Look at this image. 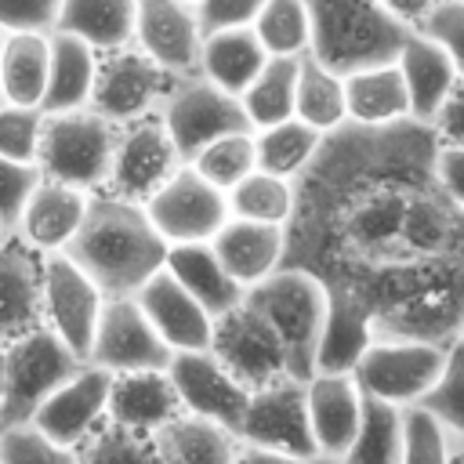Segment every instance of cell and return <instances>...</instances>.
Segmentation results:
<instances>
[{"label":"cell","instance_id":"6da1fadb","mask_svg":"<svg viewBox=\"0 0 464 464\" xmlns=\"http://www.w3.org/2000/svg\"><path fill=\"white\" fill-rule=\"evenodd\" d=\"M105 297H134L156 272L167 268L170 243L160 236L145 203L116 192H91L87 218L65 250Z\"/></svg>","mask_w":464,"mask_h":464},{"label":"cell","instance_id":"7a4b0ae2","mask_svg":"<svg viewBox=\"0 0 464 464\" xmlns=\"http://www.w3.org/2000/svg\"><path fill=\"white\" fill-rule=\"evenodd\" d=\"M246 304L257 308L268 319V326L279 334L290 362V377L308 381L319 362V341L330 312V286L301 265H283L279 272H272L268 279L246 290Z\"/></svg>","mask_w":464,"mask_h":464},{"label":"cell","instance_id":"3957f363","mask_svg":"<svg viewBox=\"0 0 464 464\" xmlns=\"http://www.w3.org/2000/svg\"><path fill=\"white\" fill-rule=\"evenodd\" d=\"M312 7V54L341 76L395 62L410 25L392 18L377 0H308Z\"/></svg>","mask_w":464,"mask_h":464},{"label":"cell","instance_id":"277c9868","mask_svg":"<svg viewBox=\"0 0 464 464\" xmlns=\"http://www.w3.org/2000/svg\"><path fill=\"white\" fill-rule=\"evenodd\" d=\"M116 141L120 123L105 120L91 105L72 112H44L36 167L44 178L65 181L72 188L105 192L116 160Z\"/></svg>","mask_w":464,"mask_h":464},{"label":"cell","instance_id":"5b68a950","mask_svg":"<svg viewBox=\"0 0 464 464\" xmlns=\"http://www.w3.org/2000/svg\"><path fill=\"white\" fill-rule=\"evenodd\" d=\"M83 359L47 326H36L33 334L4 344V392H0V420L29 424L33 413L44 406V399L65 384Z\"/></svg>","mask_w":464,"mask_h":464},{"label":"cell","instance_id":"8992f818","mask_svg":"<svg viewBox=\"0 0 464 464\" xmlns=\"http://www.w3.org/2000/svg\"><path fill=\"white\" fill-rule=\"evenodd\" d=\"M446 352L450 348L428 344V341L373 337L352 373L366 395L395 406H417L442 377Z\"/></svg>","mask_w":464,"mask_h":464},{"label":"cell","instance_id":"52a82bcc","mask_svg":"<svg viewBox=\"0 0 464 464\" xmlns=\"http://www.w3.org/2000/svg\"><path fill=\"white\" fill-rule=\"evenodd\" d=\"M174 72H167L160 62H152L138 44L116 47L98 54V76L91 91V109L105 120L127 127L134 120L156 116L163 98L174 87Z\"/></svg>","mask_w":464,"mask_h":464},{"label":"cell","instance_id":"ba28073f","mask_svg":"<svg viewBox=\"0 0 464 464\" xmlns=\"http://www.w3.org/2000/svg\"><path fill=\"white\" fill-rule=\"evenodd\" d=\"M160 120L170 134V141L178 145L181 160L188 163L203 145L236 134V130H254L243 102L228 91H221L218 83L203 80L199 72L192 76H178L170 94L160 105Z\"/></svg>","mask_w":464,"mask_h":464},{"label":"cell","instance_id":"9c48e42d","mask_svg":"<svg viewBox=\"0 0 464 464\" xmlns=\"http://www.w3.org/2000/svg\"><path fill=\"white\" fill-rule=\"evenodd\" d=\"M145 214L160 228V236L174 243H210L221 225L232 218L228 192L210 185L196 167H181L174 178H167L149 199Z\"/></svg>","mask_w":464,"mask_h":464},{"label":"cell","instance_id":"30bf717a","mask_svg":"<svg viewBox=\"0 0 464 464\" xmlns=\"http://www.w3.org/2000/svg\"><path fill=\"white\" fill-rule=\"evenodd\" d=\"M243 446L294 453V457H323L312 435L308 417V388L297 377H283L276 384H265L250 392L246 413L239 420Z\"/></svg>","mask_w":464,"mask_h":464},{"label":"cell","instance_id":"8fae6325","mask_svg":"<svg viewBox=\"0 0 464 464\" xmlns=\"http://www.w3.org/2000/svg\"><path fill=\"white\" fill-rule=\"evenodd\" d=\"M102 308L105 294L69 254L44 257V326L54 330L83 362L91 355Z\"/></svg>","mask_w":464,"mask_h":464},{"label":"cell","instance_id":"7c38bea8","mask_svg":"<svg viewBox=\"0 0 464 464\" xmlns=\"http://www.w3.org/2000/svg\"><path fill=\"white\" fill-rule=\"evenodd\" d=\"M170 355L174 348L149 323L138 297H105L87 362L109 373H130V370H167Z\"/></svg>","mask_w":464,"mask_h":464},{"label":"cell","instance_id":"4fadbf2b","mask_svg":"<svg viewBox=\"0 0 464 464\" xmlns=\"http://www.w3.org/2000/svg\"><path fill=\"white\" fill-rule=\"evenodd\" d=\"M210 352L250 388H265L276 384L283 377H290V362L283 352L279 334L268 326V319L250 308L246 301L239 308H232L228 315L214 319V337H210Z\"/></svg>","mask_w":464,"mask_h":464},{"label":"cell","instance_id":"5bb4252c","mask_svg":"<svg viewBox=\"0 0 464 464\" xmlns=\"http://www.w3.org/2000/svg\"><path fill=\"white\" fill-rule=\"evenodd\" d=\"M185 167L178 145L170 141L160 112L134 120L127 127H120V141H116V160H112V174H109V188L123 199L145 203L167 178H174Z\"/></svg>","mask_w":464,"mask_h":464},{"label":"cell","instance_id":"9a60e30c","mask_svg":"<svg viewBox=\"0 0 464 464\" xmlns=\"http://www.w3.org/2000/svg\"><path fill=\"white\" fill-rule=\"evenodd\" d=\"M167 373L174 381V392H178L185 413L218 420V424H225V428H232L239 435V420L246 413L250 388L210 348L174 352Z\"/></svg>","mask_w":464,"mask_h":464},{"label":"cell","instance_id":"2e32d148","mask_svg":"<svg viewBox=\"0 0 464 464\" xmlns=\"http://www.w3.org/2000/svg\"><path fill=\"white\" fill-rule=\"evenodd\" d=\"M109 388H112V373L83 362L65 384H58L44 406L33 413V428H40L47 439L62 442V446H80L98 424L109 420Z\"/></svg>","mask_w":464,"mask_h":464},{"label":"cell","instance_id":"e0dca14e","mask_svg":"<svg viewBox=\"0 0 464 464\" xmlns=\"http://www.w3.org/2000/svg\"><path fill=\"white\" fill-rule=\"evenodd\" d=\"M134 44L174 76H192L199 65L203 25L192 0H138Z\"/></svg>","mask_w":464,"mask_h":464},{"label":"cell","instance_id":"ac0fdd59","mask_svg":"<svg viewBox=\"0 0 464 464\" xmlns=\"http://www.w3.org/2000/svg\"><path fill=\"white\" fill-rule=\"evenodd\" d=\"M44 326V254L18 232L0 236V344Z\"/></svg>","mask_w":464,"mask_h":464},{"label":"cell","instance_id":"d6986e66","mask_svg":"<svg viewBox=\"0 0 464 464\" xmlns=\"http://www.w3.org/2000/svg\"><path fill=\"white\" fill-rule=\"evenodd\" d=\"M87 207H91V192L40 174L36 188L29 192V199L18 214L14 232L33 250H40L44 257L47 254H65L69 243L76 239L83 218H87Z\"/></svg>","mask_w":464,"mask_h":464},{"label":"cell","instance_id":"ffe728a7","mask_svg":"<svg viewBox=\"0 0 464 464\" xmlns=\"http://www.w3.org/2000/svg\"><path fill=\"white\" fill-rule=\"evenodd\" d=\"M304 388H308V417H312L315 446L323 457L341 460L359 431L366 392L359 388L355 373H323V370L312 373Z\"/></svg>","mask_w":464,"mask_h":464},{"label":"cell","instance_id":"44dd1931","mask_svg":"<svg viewBox=\"0 0 464 464\" xmlns=\"http://www.w3.org/2000/svg\"><path fill=\"white\" fill-rule=\"evenodd\" d=\"M134 297H138V304L145 308L149 323L160 330V337H163L174 352L210 348L214 315H210L167 268L156 272Z\"/></svg>","mask_w":464,"mask_h":464},{"label":"cell","instance_id":"7402d4cb","mask_svg":"<svg viewBox=\"0 0 464 464\" xmlns=\"http://www.w3.org/2000/svg\"><path fill=\"white\" fill-rule=\"evenodd\" d=\"M214 254L228 268V276L250 290L272 272L286 265V228L283 225H261V221H243L228 218L221 232L210 239Z\"/></svg>","mask_w":464,"mask_h":464},{"label":"cell","instance_id":"603a6c76","mask_svg":"<svg viewBox=\"0 0 464 464\" xmlns=\"http://www.w3.org/2000/svg\"><path fill=\"white\" fill-rule=\"evenodd\" d=\"M181 413V399L174 392V381L167 370H130V373H112L109 388V420L156 435L163 424H170Z\"/></svg>","mask_w":464,"mask_h":464},{"label":"cell","instance_id":"cb8c5ba5","mask_svg":"<svg viewBox=\"0 0 464 464\" xmlns=\"http://www.w3.org/2000/svg\"><path fill=\"white\" fill-rule=\"evenodd\" d=\"M402 80H406V91H410V109H413V120L420 123H431L435 112L442 109V102L450 98V91L457 87L460 72L453 65V58L446 54L442 44H435L428 33L420 29H410L406 44L399 47V58H395Z\"/></svg>","mask_w":464,"mask_h":464},{"label":"cell","instance_id":"d4e9b609","mask_svg":"<svg viewBox=\"0 0 464 464\" xmlns=\"http://www.w3.org/2000/svg\"><path fill=\"white\" fill-rule=\"evenodd\" d=\"M373 312L352 286H330V312L319 341L315 373H352L373 341Z\"/></svg>","mask_w":464,"mask_h":464},{"label":"cell","instance_id":"484cf974","mask_svg":"<svg viewBox=\"0 0 464 464\" xmlns=\"http://www.w3.org/2000/svg\"><path fill=\"white\" fill-rule=\"evenodd\" d=\"M167 272L214 315H228L246 301V290L228 276L221 257L214 254L210 243H174L167 254Z\"/></svg>","mask_w":464,"mask_h":464},{"label":"cell","instance_id":"4316f807","mask_svg":"<svg viewBox=\"0 0 464 464\" xmlns=\"http://www.w3.org/2000/svg\"><path fill=\"white\" fill-rule=\"evenodd\" d=\"M152 439L163 464H239L243 457V439L232 428L185 410Z\"/></svg>","mask_w":464,"mask_h":464},{"label":"cell","instance_id":"83f0119b","mask_svg":"<svg viewBox=\"0 0 464 464\" xmlns=\"http://www.w3.org/2000/svg\"><path fill=\"white\" fill-rule=\"evenodd\" d=\"M344 94H348V120L362 127H392L402 120H413L410 109V91L395 62L366 65L344 76Z\"/></svg>","mask_w":464,"mask_h":464},{"label":"cell","instance_id":"f1b7e54d","mask_svg":"<svg viewBox=\"0 0 464 464\" xmlns=\"http://www.w3.org/2000/svg\"><path fill=\"white\" fill-rule=\"evenodd\" d=\"M265 62H268V51L261 47V40H257V33L250 25H243V29H214V33H203L196 72L203 80L218 83L221 91L239 98L254 83V76L265 69Z\"/></svg>","mask_w":464,"mask_h":464},{"label":"cell","instance_id":"f546056e","mask_svg":"<svg viewBox=\"0 0 464 464\" xmlns=\"http://www.w3.org/2000/svg\"><path fill=\"white\" fill-rule=\"evenodd\" d=\"M51 69V33H4L0 40V102L44 109Z\"/></svg>","mask_w":464,"mask_h":464},{"label":"cell","instance_id":"4dcf8cb0","mask_svg":"<svg viewBox=\"0 0 464 464\" xmlns=\"http://www.w3.org/2000/svg\"><path fill=\"white\" fill-rule=\"evenodd\" d=\"M98 76V51L69 33L51 29V69H47V94L44 112H72L91 105Z\"/></svg>","mask_w":464,"mask_h":464},{"label":"cell","instance_id":"1f68e13d","mask_svg":"<svg viewBox=\"0 0 464 464\" xmlns=\"http://www.w3.org/2000/svg\"><path fill=\"white\" fill-rule=\"evenodd\" d=\"M134 14L138 0H62L54 29L105 54L134 44Z\"/></svg>","mask_w":464,"mask_h":464},{"label":"cell","instance_id":"d6a6232c","mask_svg":"<svg viewBox=\"0 0 464 464\" xmlns=\"http://www.w3.org/2000/svg\"><path fill=\"white\" fill-rule=\"evenodd\" d=\"M294 116L312 123L315 130L330 134L341 123H348V94L344 76L319 62L315 54H304L297 65V91H294Z\"/></svg>","mask_w":464,"mask_h":464},{"label":"cell","instance_id":"836d02e7","mask_svg":"<svg viewBox=\"0 0 464 464\" xmlns=\"http://www.w3.org/2000/svg\"><path fill=\"white\" fill-rule=\"evenodd\" d=\"M402 450H406V406L366 395L359 431L337 464H402Z\"/></svg>","mask_w":464,"mask_h":464},{"label":"cell","instance_id":"e575fe53","mask_svg":"<svg viewBox=\"0 0 464 464\" xmlns=\"http://www.w3.org/2000/svg\"><path fill=\"white\" fill-rule=\"evenodd\" d=\"M323 138H326L323 130H315L312 123H304L297 116L279 120L272 127H261V130H254L257 170H268V174H279V178L297 181L308 170V163L315 160Z\"/></svg>","mask_w":464,"mask_h":464},{"label":"cell","instance_id":"d590c367","mask_svg":"<svg viewBox=\"0 0 464 464\" xmlns=\"http://www.w3.org/2000/svg\"><path fill=\"white\" fill-rule=\"evenodd\" d=\"M297 65L301 58H268L254 83L239 94L243 112L254 130L272 127L294 116V91H297Z\"/></svg>","mask_w":464,"mask_h":464},{"label":"cell","instance_id":"8d00e7d4","mask_svg":"<svg viewBox=\"0 0 464 464\" xmlns=\"http://www.w3.org/2000/svg\"><path fill=\"white\" fill-rule=\"evenodd\" d=\"M294 207H297V185L268 170H254L236 188H228V210L232 218H243V221L286 228L294 218Z\"/></svg>","mask_w":464,"mask_h":464},{"label":"cell","instance_id":"74e56055","mask_svg":"<svg viewBox=\"0 0 464 464\" xmlns=\"http://www.w3.org/2000/svg\"><path fill=\"white\" fill-rule=\"evenodd\" d=\"M268 51V58H304L312 54V7L308 0H265L250 25Z\"/></svg>","mask_w":464,"mask_h":464},{"label":"cell","instance_id":"f35d334b","mask_svg":"<svg viewBox=\"0 0 464 464\" xmlns=\"http://www.w3.org/2000/svg\"><path fill=\"white\" fill-rule=\"evenodd\" d=\"M188 167H196L210 185H218L221 192L236 188L246 174L257 170V145H254V130H236V134H225L210 145H203Z\"/></svg>","mask_w":464,"mask_h":464},{"label":"cell","instance_id":"ab89813d","mask_svg":"<svg viewBox=\"0 0 464 464\" xmlns=\"http://www.w3.org/2000/svg\"><path fill=\"white\" fill-rule=\"evenodd\" d=\"M76 460L80 464H163L156 439L130 431L116 420L98 424L80 446H76Z\"/></svg>","mask_w":464,"mask_h":464},{"label":"cell","instance_id":"60d3db41","mask_svg":"<svg viewBox=\"0 0 464 464\" xmlns=\"http://www.w3.org/2000/svg\"><path fill=\"white\" fill-rule=\"evenodd\" d=\"M417 406H424L450 431L453 442H464V341H457L446 352L442 377L435 381V388Z\"/></svg>","mask_w":464,"mask_h":464},{"label":"cell","instance_id":"b9f144b4","mask_svg":"<svg viewBox=\"0 0 464 464\" xmlns=\"http://www.w3.org/2000/svg\"><path fill=\"white\" fill-rule=\"evenodd\" d=\"M0 464H80L72 446L47 439L33 424H11L0 435Z\"/></svg>","mask_w":464,"mask_h":464},{"label":"cell","instance_id":"7bdbcfd3","mask_svg":"<svg viewBox=\"0 0 464 464\" xmlns=\"http://www.w3.org/2000/svg\"><path fill=\"white\" fill-rule=\"evenodd\" d=\"M402 464H453V439L424 406H406Z\"/></svg>","mask_w":464,"mask_h":464},{"label":"cell","instance_id":"ee69618b","mask_svg":"<svg viewBox=\"0 0 464 464\" xmlns=\"http://www.w3.org/2000/svg\"><path fill=\"white\" fill-rule=\"evenodd\" d=\"M40 134H44V109L0 102V156L36 167Z\"/></svg>","mask_w":464,"mask_h":464},{"label":"cell","instance_id":"f6af8a7d","mask_svg":"<svg viewBox=\"0 0 464 464\" xmlns=\"http://www.w3.org/2000/svg\"><path fill=\"white\" fill-rule=\"evenodd\" d=\"M36 181H40V167L14 163V160L0 156V228L4 232H14L18 214L29 199V192L36 188Z\"/></svg>","mask_w":464,"mask_h":464},{"label":"cell","instance_id":"bcb514c9","mask_svg":"<svg viewBox=\"0 0 464 464\" xmlns=\"http://www.w3.org/2000/svg\"><path fill=\"white\" fill-rule=\"evenodd\" d=\"M417 29L428 33L435 44H442L446 54L453 58L457 72L464 76V0H439L435 11Z\"/></svg>","mask_w":464,"mask_h":464},{"label":"cell","instance_id":"7dc6e473","mask_svg":"<svg viewBox=\"0 0 464 464\" xmlns=\"http://www.w3.org/2000/svg\"><path fill=\"white\" fill-rule=\"evenodd\" d=\"M62 0H0L4 33H51Z\"/></svg>","mask_w":464,"mask_h":464},{"label":"cell","instance_id":"c3c4849f","mask_svg":"<svg viewBox=\"0 0 464 464\" xmlns=\"http://www.w3.org/2000/svg\"><path fill=\"white\" fill-rule=\"evenodd\" d=\"M261 7H265V0H196V14H199L203 33L254 25Z\"/></svg>","mask_w":464,"mask_h":464},{"label":"cell","instance_id":"681fc988","mask_svg":"<svg viewBox=\"0 0 464 464\" xmlns=\"http://www.w3.org/2000/svg\"><path fill=\"white\" fill-rule=\"evenodd\" d=\"M435 181L446 199L464 210V145H439L435 152Z\"/></svg>","mask_w":464,"mask_h":464},{"label":"cell","instance_id":"f907efd6","mask_svg":"<svg viewBox=\"0 0 464 464\" xmlns=\"http://www.w3.org/2000/svg\"><path fill=\"white\" fill-rule=\"evenodd\" d=\"M431 130H435L439 145H464V76L457 80V87L450 91V98L435 112Z\"/></svg>","mask_w":464,"mask_h":464},{"label":"cell","instance_id":"816d5d0a","mask_svg":"<svg viewBox=\"0 0 464 464\" xmlns=\"http://www.w3.org/2000/svg\"><path fill=\"white\" fill-rule=\"evenodd\" d=\"M392 18H399L402 25H410V29H417L431 11H435V4L439 0H377Z\"/></svg>","mask_w":464,"mask_h":464},{"label":"cell","instance_id":"f5cc1de1","mask_svg":"<svg viewBox=\"0 0 464 464\" xmlns=\"http://www.w3.org/2000/svg\"><path fill=\"white\" fill-rule=\"evenodd\" d=\"M239 464H337V460H330V457H294V453H276V450L243 446Z\"/></svg>","mask_w":464,"mask_h":464},{"label":"cell","instance_id":"db71d44e","mask_svg":"<svg viewBox=\"0 0 464 464\" xmlns=\"http://www.w3.org/2000/svg\"><path fill=\"white\" fill-rule=\"evenodd\" d=\"M453 464H464V442H453Z\"/></svg>","mask_w":464,"mask_h":464},{"label":"cell","instance_id":"11a10c76","mask_svg":"<svg viewBox=\"0 0 464 464\" xmlns=\"http://www.w3.org/2000/svg\"><path fill=\"white\" fill-rule=\"evenodd\" d=\"M457 261L464 265V236H460V243H457Z\"/></svg>","mask_w":464,"mask_h":464},{"label":"cell","instance_id":"9f6ffc18","mask_svg":"<svg viewBox=\"0 0 464 464\" xmlns=\"http://www.w3.org/2000/svg\"><path fill=\"white\" fill-rule=\"evenodd\" d=\"M0 392H4V344H0Z\"/></svg>","mask_w":464,"mask_h":464},{"label":"cell","instance_id":"6f0895ef","mask_svg":"<svg viewBox=\"0 0 464 464\" xmlns=\"http://www.w3.org/2000/svg\"><path fill=\"white\" fill-rule=\"evenodd\" d=\"M4 428H7V424H4V420H0V435H4Z\"/></svg>","mask_w":464,"mask_h":464},{"label":"cell","instance_id":"680465c9","mask_svg":"<svg viewBox=\"0 0 464 464\" xmlns=\"http://www.w3.org/2000/svg\"><path fill=\"white\" fill-rule=\"evenodd\" d=\"M0 40H4V29H0Z\"/></svg>","mask_w":464,"mask_h":464},{"label":"cell","instance_id":"91938a15","mask_svg":"<svg viewBox=\"0 0 464 464\" xmlns=\"http://www.w3.org/2000/svg\"><path fill=\"white\" fill-rule=\"evenodd\" d=\"M0 236H7V232H4V228H0Z\"/></svg>","mask_w":464,"mask_h":464},{"label":"cell","instance_id":"94428289","mask_svg":"<svg viewBox=\"0 0 464 464\" xmlns=\"http://www.w3.org/2000/svg\"><path fill=\"white\" fill-rule=\"evenodd\" d=\"M192 4H196V0H192Z\"/></svg>","mask_w":464,"mask_h":464}]
</instances>
